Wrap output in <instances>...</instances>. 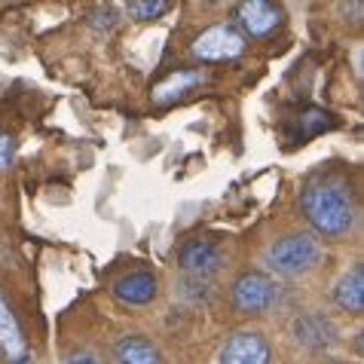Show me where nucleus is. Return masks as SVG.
<instances>
[{
	"label": "nucleus",
	"instance_id": "f257e3e1",
	"mask_svg": "<svg viewBox=\"0 0 364 364\" xmlns=\"http://www.w3.org/2000/svg\"><path fill=\"white\" fill-rule=\"evenodd\" d=\"M303 211L321 239H346L358 224V202L346 181L321 178L303 190Z\"/></svg>",
	"mask_w": 364,
	"mask_h": 364
},
{
	"label": "nucleus",
	"instance_id": "f03ea898",
	"mask_svg": "<svg viewBox=\"0 0 364 364\" xmlns=\"http://www.w3.org/2000/svg\"><path fill=\"white\" fill-rule=\"evenodd\" d=\"M321 257H325V248L316 232H291V236L279 239L267 255L269 267L285 279H303L316 272Z\"/></svg>",
	"mask_w": 364,
	"mask_h": 364
},
{
	"label": "nucleus",
	"instance_id": "7ed1b4c3",
	"mask_svg": "<svg viewBox=\"0 0 364 364\" xmlns=\"http://www.w3.org/2000/svg\"><path fill=\"white\" fill-rule=\"evenodd\" d=\"M232 303L242 316H264L279 303V285L267 272H245L232 285Z\"/></svg>",
	"mask_w": 364,
	"mask_h": 364
},
{
	"label": "nucleus",
	"instance_id": "20e7f679",
	"mask_svg": "<svg viewBox=\"0 0 364 364\" xmlns=\"http://www.w3.org/2000/svg\"><path fill=\"white\" fill-rule=\"evenodd\" d=\"M248 40L239 34V28L232 25H211L208 31H202L193 40V55L202 62H232L245 53Z\"/></svg>",
	"mask_w": 364,
	"mask_h": 364
},
{
	"label": "nucleus",
	"instance_id": "39448f33",
	"mask_svg": "<svg viewBox=\"0 0 364 364\" xmlns=\"http://www.w3.org/2000/svg\"><path fill=\"white\" fill-rule=\"evenodd\" d=\"M236 22L242 28V37H255V40H264L272 37L285 22V13L282 6L269 4V0H245V4L236 6Z\"/></svg>",
	"mask_w": 364,
	"mask_h": 364
},
{
	"label": "nucleus",
	"instance_id": "423d86ee",
	"mask_svg": "<svg viewBox=\"0 0 364 364\" xmlns=\"http://www.w3.org/2000/svg\"><path fill=\"white\" fill-rule=\"evenodd\" d=\"M220 364H272V349L264 333L239 331L227 340L224 352H220Z\"/></svg>",
	"mask_w": 364,
	"mask_h": 364
},
{
	"label": "nucleus",
	"instance_id": "0eeeda50",
	"mask_svg": "<svg viewBox=\"0 0 364 364\" xmlns=\"http://www.w3.org/2000/svg\"><path fill=\"white\" fill-rule=\"evenodd\" d=\"M181 269L187 272V276H193V279H208L211 272H218L220 269V248L215 245V242H208V239H193V242H187L184 248H181Z\"/></svg>",
	"mask_w": 364,
	"mask_h": 364
},
{
	"label": "nucleus",
	"instance_id": "6e6552de",
	"mask_svg": "<svg viewBox=\"0 0 364 364\" xmlns=\"http://www.w3.org/2000/svg\"><path fill=\"white\" fill-rule=\"evenodd\" d=\"M294 337L306 349L321 352V349H331L333 343H337V328H333V321L325 316V312H306V316H300L294 321Z\"/></svg>",
	"mask_w": 364,
	"mask_h": 364
},
{
	"label": "nucleus",
	"instance_id": "1a4fd4ad",
	"mask_svg": "<svg viewBox=\"0 0 364 364\" xmlns=\"http://www.w3.org/2000/svg\"><path fill=\"white\" fill-rule=\"evenodd\" d=\"M114 358L119 364H163V352L154 340L132 333V337H123L114 346Z\"/></svg>",
	"mask_w": 364,
	"mask_h": 364
},
{
	"label": "nucleus",
	"instance_id": "9d476101",
	"mask_svg": "<svg viewBox=\"0 0 364 364\" xmlns=\"http://www.w3.org/2000/svg\"><path fill=\"white\" fill-rule=\"evenodd\" d=\"M114 294L129 306H144L156 297V276L154 272H129L126 279L117 282Z\"/></svg>",
	"mask_w": 364,
	"mask_h": 364
},
{
	"label": "nucleus",
	"instance_id": "9b49d317",
	"mask_svg": "<svg viewBox=\"0 0 364 364\" xmlns=\"http://www.w3.org/2000/svg\"><path fill=\"white\" fill-rule=\"evenodd\" d=\"M333 300H337L340 309L346 312H358L364 309V267H352L346 276L337 282V288H333Z\"/></svg>",
	"mask_w": 364,
	"mask_h": 364
},
{
	"label": "nucleus",
	"instance_id": "f8f14e48",
	"mask_svg": "<svg viewBox=\"0 0 364 364\" xmlns=\"http://www.w3.org/2000/svg\"><path fill=\"white\" fill-rule=\"evenodd\" d=\"M0 352H6V358H22L25 355V333L18 318L13 316L9 303L0 297Z\"/></svg>",
	"mask_w": 364,
	"mask_h": 364
},
{
	"label": "nucleus",
	"instance_id": "ddd939ff",
	"mask_svg": "<svg viewBox=\"0 0 364 364\" xmlns=\"http://www.w3.org/2000/svg\"><path fill=\"white\" fill-rule=\"evenodd\" d=\"M202 83H205V74H202V70H178V74H171L168 80H163V83L154 89V101L168 105V101L193 92V89L202 86Z\"/></svg>",
	"mask_w": 364,
	"mask_h": 364
},
{
	"label": "nucleus",
	"instance_id": "4468645a",
	"mask_svg": "<svg viewBox=\"0 0 364 364\" xmlns=\"http://www.w3.org/2000/svg\"><path fill=\"white\" fill-rule=\"evenodd\" d=\"M171 4L168 0H129L126 4V13L138 18V22H150V18H159L163 13H168Z\"/></svg>",
	"mask_w": 364,
	"mask_h": 364
},
{
	"label": "nucleus",
	"instance_id": "2eb2a0df",
	"mask_svg": "<svg viewBox=\"0 0 364 364\" xmlns=\"http://www.w3.org/2000/svg\"><path fill=\"white\" fill-rule=\"evenodd\" d=\"M16 163V141L13 135H0V171H9Z\"/></svg>",
	"mask_w": 364,
	"mask_h": 364
},
{
	"label": "nucleus",
	"instance_id": "dca6fc26",
	"mask_svg": "<svg viewBox=\"0 0 364 364\" xmlns=\"http://www.w3.org/2000/svg\"><path fill=\"white\" fill-rule=\"evenodd\" d=\"M68 364H101V358L95 355V352L80 349V352H74V355H68Z\"/></svg>",
	"mask_w": 364,
	"mask_h": 364
},
{
	"label": "nucleus",
	"instance_id": "f3484780",
	"mask_svg": "<svg viewBox=\"0 0 364 364\" xmlns=\"http://www.w3.org/2000/svg\"><path fill=\"white\" fill-rule=\"evenodd\" d=\"M13 364H34V358H31V355H28V352H25V355H22V358H16Z\"/></svg>",
	"mask_w": 364,
	"mask_h": 364
},
{
	"label": "nucleus",
	"instance_id": "a211bd4d",
	"mask_svg": "<svg viewBox=\"0 0 364 364\" xmlns=\"http://www.w3.org/2000/svg\"><path fill=\"white\" fill-rule=\"evenodd\" d=\"M0 364H4V361H0Z\"/></svg>",
	"mask_w": 364,
	"mask_h": 364
}]
</instances>
